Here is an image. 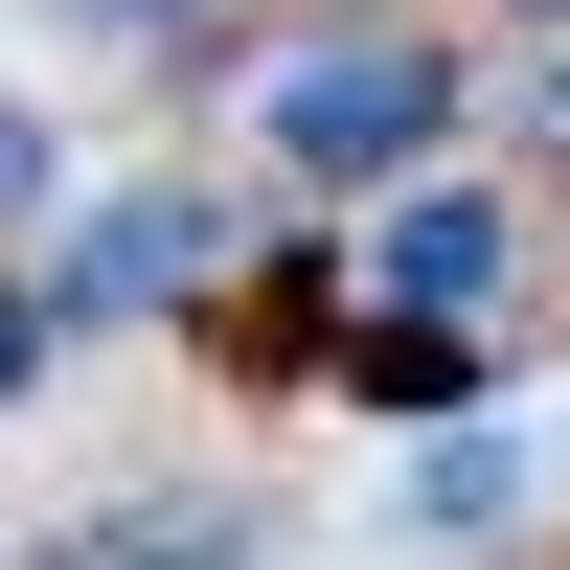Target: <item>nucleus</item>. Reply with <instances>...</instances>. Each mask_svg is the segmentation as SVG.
Here are the masks:
<instances>
[{
  "label": "nucleus",
  "mask_w": 570,
  "mask_h": 570,
  "mask_svg": "<svg viewBox=\"0 0 570 570\" xmlns=\"http://www.w3.org/2000/svg\"><path fill=\"white\" fill-rule=\"evenodd\" d=\"M480 297H525V206L502 183H411L389 206V320H480Z\"/></svg>",
  "instance_id": "3"
},
{
  "label": "nucleus",
  "mask_w": 570,
  "mask_h": 570,
  "mask_svg": "<svg viewBox=\"0 0 570 570\" xmlns=\"http://www.w3.org/2000/svg\"><path fill=\"white\" fill-rule=\"evenodd\" d=\"M411 525H434V548H480V525H525V434H480V411H456V434L411 456Z\"/></svg>",
  "instance_id": "6"
},
{
  "label": "nucleus",
  "mask_w": 570,
  "mask_h": 570,
  "mask_svg": "<svg viewBox=\"0 0 570 570\" xmlns=\"http://www.w3.org/2000/svg\"><path fill=\"white\" fill-rule=\"evenodd\" d=\"M46 570H252V502L228 480H137V502H91Z\"/></svg>",
  "instance_id": "4"
},
{
  "label": "nucleus",
  "mask_w": 570,
  "mask_h": 570,
  "mask_svg": "<svg viewBox=\"0 0 570 570\" xmlns=\"http://www.w3.org/2000/svg\"><path fill=\"white\" fill-rule=\"evenodd\" d=\"M434 137H456V46H411V23H343V46L274 69V160L297 183H411Z\"/></svg>",
  "instance_id": "1"
},
{
  "label": "nucleus",
  "mask_w": 570,
  "mask_h": 570,
  "mask_svg": "<svg viewBox=\"0 0 570 570\" xmlns=\"http://www.w3.org/2000/svg\"><path fill=\"white\" fill-rule=\"evenodd\" d=\"M46 343H69V320H46V297H23V274H0V411H23V389H46Z\"/></svg>",
  "instance_id": "8"
},
{
  "label": "nucleus",
  "mask_w": 570,
  "mask_h": 570,
  "mask_svg": "<svg viewBox=\"0 0 570 570\" xmlns=\"http://www.w3.org/2000/svg\"><path fill=\"white\" fill-rule=\"evenodd\" d=\"M228 274V206H183V183H115V206L69 228V274H46V320H160Z\"/></svg>",
  "instance_id": "2"
},
{
  "label": "nucleus",
  "mask_w": 570,
  "mask_h": 570,
  "mask_svg": "<svg viewBox=\"0 0 570 570\" xmlns=\"http://www.w3.org/2000/svg\"><path fill=\"white\" fill-rule=\"evenodd\" d=\"M502 23H570V0H502Z\"/></svg>",
  "instance_id": "10"
},
{
  "label": "nucleus",
  "mask_w": 570,
  "mask_h": 570,
  "mask_svg": "<svg viewBox=\"0 0 570 570\" xmlns=\"http://www.w3.org/2000/svg\"><path fill=\"white\" fill-rule=\"evenodd\" d=\"M320 389H365V411H434V434H456V411H480V320H365Z\"/></svg>",
  "instance_id": "5"
},
{
  "label": "nucleus",
  "mask_w": 570,
  "mask_h": 570,
  "mask_svg": "<svg viewBox=\"0 0 570 570\" xmlns=\"http://www.w3.org/2000/svg\"><path fill=\"white\" fill-rule=\"evenodd\" d=\"M46 183H69V137H46V115H23V91H0V228H23V206H46Z\"/></svg>",
  "instance_id": "7"
},
{
  "label": "nucleus",
  "mask_w": 570,
  "mask_h": 570,
  "mask_svg": "<svg viewBox=\"0 0 570 570\" xmlns=\"http://www.w3.org/2000/svg\"><path fill=\"white\" fill-rule=\"evenodd\" d=\"M115 23H206V0H115Z\"/></svg>",
  "instance_id": "9"
}]
</instances>
